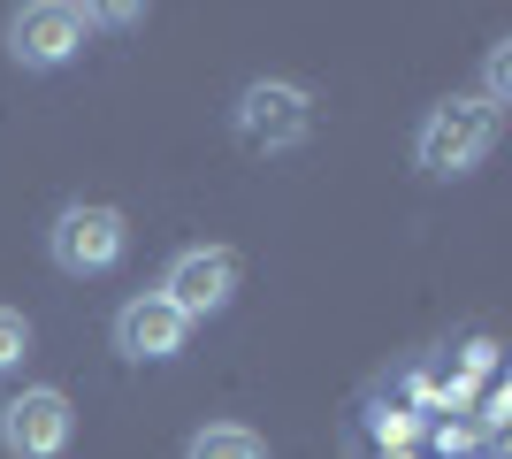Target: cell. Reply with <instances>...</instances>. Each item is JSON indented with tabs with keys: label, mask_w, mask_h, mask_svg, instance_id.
I'll return each mask as SVG.
<instances>
[{
	"label": "cell",
	"mask_w": 512,
	"mask_h": 459,
	"mask_svg": "<svg viewBox=\"0 0 512 459\" xmlns=\"http://www.w3.org/2000/svg\"><path fill=\"white\" fill-rule=\"evenodd\" d=\"M237 284H245V261H237L230 245H184L153 291H161L184 322H207V314H222V306L237 299Z\"/></svg>",
	"instance_id": "277c9868"
},
{
	"label": "cell",
	"mask_w": 512,
	"mask_h": 459,
	"mask_svg": "<svg viewBox=\"0 0 512 459\" xmlns=\"http://www.w3.org/2000/svg\"><path fill=\"white\" fill-rule=\"evenodd\" d=\"M497 131H505V115H497L490 100L451 92V100H436V108L421 115V131H413V161H421V176H474L497 153Z\"/></svg>",
	"instance_id": "6da1fadb"
},
{
	"label": "cell",
	"mask_w": 512,
	"mask_h": 459,
	"mask_svg": "<svg viewBox=\"0 0 512 459\" xmlns=\"http://www.w3.org/2000/svg\"><path fill=\"white\" fill-rule=\"evenodd\" d=\"M69 437H77V406L54 383H31L0 406V452L8 459H62Z\"/></svg>",
	"instance_id": "5b68a950"
},
{
	"label": "cell",
	"mask_w": 512,
	"mask_h": 459,
	"mask_svg": "<svg viewBox=\"0 0 512 459\" xmlns=\"http://www.w3.org/2000/svg\"><path fill=\"white\" fill-rule=\"evenodd\" d=\"M130 253V215L123 207H107V199H69L62 215L46 222V261L62 268V276H115Z\"/></svg>",
	"instance_id": "7a4b0ae2"
},
{
	"label": "cell",
	"mask_w": 512,
	"mask_h": 459,
	"mask_svg": "<svg viewBox=\"0 0 512 459\" xmlns=\"http://www.w3.org/2000/svg\"><path fill=\"white\" fill-rule=\"evenodd\" d=\"M31 314H16V306H0V383L8 375H23V360H31Z\"/></svg>",
	"instance_id": "9c48e42d"
},
{
	"label": "cell",
	"mask_w": 512,
	"mask_h": 459,
	"mask_svg": "<svg viewBox=\"0 0 512 459\" xmlns=\"http://www.w3.org/2000/svg\"><path fill=\"white\" fill-rule=\"evenodd\" d=\"M505 92H512V46H490V62H482V92H474V100H490V108L505 115Z\"/></svg>",
	"instance_id": "30bf717a"
},
{
	"label": "cell",
	"mask_w": 512,
	"mask_h": 459,
	"mask_svg": "<svg viewBox=\"0 0 512 459\" xmlns=\"http://www.w3.org/2000/svg\"><path fill=\"white\" fill-rule=\"evenodd\" d=\"M138 16H146V8H130V0H100V8H85V31H92V23H107V31H130Z\"/></svg>",
	"instance_id": "8fae6325"
},
{
	"label": "cell",
	"mask_w": 512,
	"mask_h": 459,
	"mask_svg": "<svg viewBox=\"0 0 512 459\" xmlns=\"http://www.w3.org/2000/svg\"><path fill=\"white\" fill-rule=\"evenodd\" d=\"M230 131L245 153H291L314 138V92L291 85V77H253L230 108Z\"/></svg>",
	"instance_id": "3957f363"
},
{
	"label": "cell",
	"mask_w": 512,
	"mask_h": 459,
	"mask_svg": "<svg viewBox=\"0 0 512 459\" xmlns=\"http://www.w3.org/2000/svg\"><path fill=\"white\" fill-rule=\"evenodd\" d=\"M184 345H192V322H184L161 291H138V299L115 306V352H123V360L146 368V360H176Z\"/></svg>",
	"instance_id": "52a82bcc"
},
{
	"label": "cell",
	"mask_w": 512,
	"mask_h": 459,
	"mask_svg": "<svg viewBox=\"0 0 512 459\" xmlns=\"http://www.w3.org/2000/svg\"><path fill=\"white\" fill-rule=\"evenodd\" d=\"M184 459H268V444H260L245 421H207V429L192 437V452H184Z\"/></svg>",
	"instance_id": "ba28073f"
},
{
	"label": "cell",
	"mask_w": 512,
	"mask_h": 459,
	"mask_svg": "<svg viewBox=\"0 0 512 459\" xmlns=\"http://www.w3.org/2000/svg\"><path fill=\"white\" fill-rule=\"evenodd\" d=\"M85 8H69V0H31V8H16L8 16V62L31 69V77H46V69L77 62V46H85Z\"/></svg>",
	"instance_id": "8992f818"
}]
</instances>
